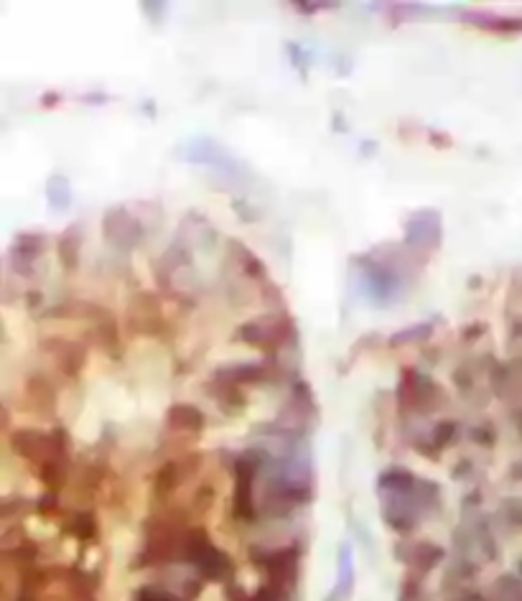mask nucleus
<instances>
[{"mask_svg":"<svg viewBox=\"0 0 522 601\" xmlns=\"http://www.w3.org/2000/svg\"><path fill=\"white\" fill-rule=\"evenodd\" d=\"M469 21L474 26H482V29L489 31H522V21H507V18H497V16H479V13H469Z\"/></svg>","mask_w":522,"mask_h":601,"instance_id":"obj_12","label":"nucleus"},{"mask_svg":"<svg viewBox=\"0 0 522 601\" xmlns=\"http://www.w3.org/2000/svg\"><path fill=\"white\" fill-rule=\"evenodd\" d=\"M128 324H130V329H135V332H143V334L161 332L166 321H163L161 306H158V301L151 296V293H141V296H135L133 301H130Z\"/></svg>","mask_w":522,"mask_h":601,"instance_id":"obj_6","label":"nucleus"},{"mask_svg":"<svg viewBox=\"0 0 522 601\" xmlns=\"http://www.w3.org/2000/svg\"><path fill=\"white\" fill-rule=\"evenodd\" d=\"M102 232L113 245H120V248H135L138 240H141L143 230L138 225V220H133L125 209H110L105 214V220H102Z\"/></svg>","mask_w":522,"mask_h":601,"instance_id":"obj_5","label":"nucleus"},{"mask_svg":"<svg viewBox=\"0 0 522 601\" xmlns=\"http://www.w3.org/2000/svg\"><path fill=\"white\" fill-rule=\"evenodd\" d=\"M171 428H181V431H202L204 416L189 403H179L174 408H169V416H166Z\"/></svg>","mask_w":522,"mask_h":601,"instance_id":"obj_10","label":"nucleus"},{"mask_svg":"<svg viewBox=\"0 0 522 601\" xmlns=\"http://www.w3.org/2000/svg\"><path fill=\"white\" fill-rule=\"evenodd\" d=\"M446 400L444 390L438 388L436 382L421 377L418 372H403V382H400V405L403 411H438L441 403Z\"/></svg>","mask_w":522,"mask_h":601,"instance_id":"obj_2","label":"nucleus"},{"mask_svg":"<svg viewBox=\"0 0 522 601\" xmlns=\"http://www.w3.org/2000/svg\"><path fill=\"white\" fill-rule=\"evenodd\" d=\"M138 601H174V599H171V596H166V594H156V591L146 589V591H141Z\"/></svg>","mask_w":522,"mask_h":601,"instance_id":"obj_14","label":"nucleus"},{"mask_svg":"<svg viewBox=\"0 0 522 601\" xmlns=\"http://www.w3.org/2000/svg\"><path fill=\"white\" fill-rule=\"evenodd\" d=\"M41 349L49 354L51 360H54V365H57L67 377H77L79 370L85 367L87 354L85 349H82V344L69 342V339L64 337H49L41 342Z\"/></svg>","mask_w":522,"mask_h":601,"instance_id":"obj_4","label":"nucleus"},{"mask_svg":"<svg viewBox=\"0 0 522 601\" xmlns=\"http://www.w3.org/2000/svg\"><path fill=\"white\" fill-rule=\"evenodd\" d=\"M26 403L34 405L39 413H54L57 405V390L44 375H34L26 382Z\"/></svg>","mask_w":522,"mask_h":601,"instance_id":"obj_9","label":"nucleus"},{"mask_svg":"<svg viewBox=\"0 0 522 601\" xmlns=\"http://www.w3.org/2000/svg\"><path fill=\"white\" fill-rule=\"evenodd\" d=\"M79 242H82V232H79L77 225L69 227V230L62 235V240H59V255H62L67 268H74V265H77Z\"/></svg>","mask_w":522,"mask_h":601,"instance_id":"obj_11","label":"nucleus"},{"mask_svg":"<svg viewBox=\"0 0 522 601\" xmlns=\"http://www.w3.org/2000/svg\"><path fill=\"white\" fill-rule=\"evenodd\" d=\"M237 337L245 339V342L255 344L260 349H268V352H276L278 347L291 339L296 342V329H293V321L286 314H268L260 316V319L250 321V324L240 326Z\"/></svg>","mask_w":522,"mask_h":601,"instance_id":"obj_1","label":"nucleus"},{"mask_svg":"<svg viewBox=\"0 0 522 601\" xmlns=\"http://www.w3.org/2000/svg\"><path fill=\"white\" fill-rule=\"evenodd\" d=\"M258 451H250L245 459L237 464V489H235V512L245 520L255 515L253 507V479L258 474Z\"/></svg>","mask_w":522,"mask_h":601,"instance_id":"obj_7","label":"nucleus"},{"mask_svg":"<svg viewBox=\"0 0 522 601\" xmlns=\"http://www.w3.org/2000/svg\"><path fill=\"white\" fill-rule=\"evenodd\" d=\"M186 558H189L207 579H222V573L230 566L227 558L209 543V538L202 530H194V533H189V538H186Z\"/></svg>","mask_w":522,"mask_h":601,"instance_id":"obj_3","label":"nucleus"},{"mask_svg":"<svg viewBox=\"0 0 522 601\" xmlns=\"http://www.w3.org/2000/svg\"><path fill=\"white\" fill-rule=\"evenodd\" d=\"M428 334H431V326H426V324H418V326H413V329H405V332H400V334H395L393 339H390V344H393V347H400V344L403 342H416V339H423V337H428Z\"/></svg>","mask_w":522,"mask_h":601,"instance_id":"obj_13","label":"nucleus"},{"mask_svg":"<svg viewBox=\"0 0 522 601\" xmlns=\"http://www.w3.org/2000/svg\"><path fill=\"white\" fill-rule=\"evenodd\" d=\"M354 591V553L352 545L342 543L339 545L337 556V584H334L332 594L326 596L324 601H349Z\"/></svg>","mask_w":522,"mask_h":601,"instance_id":"obj_8","label":"nucleus"}]
</instances>
